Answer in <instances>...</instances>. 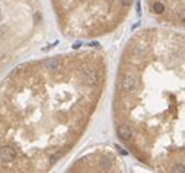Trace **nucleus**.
<instances>
[{
    "instance_id": "nucleus-1",
    "label": "nucleus",
    "mask_w": 185,
    "mask_h": 173,
    "mask_svg": "<svg viewBox=\"0 0 185 173\" xmlns=\"http://www.w3.org/2000/svg\"><path fill=\"white\" fill-rule=\"evenodd\" d=\"M108 83L101 50L47 57L0 83V170L41 173L86 132Z\"/></svg>"
},
{
    "instance_id": "nucleus-5",
    "label": "nucleus",
    "mask_w": 185,
    "mask_h": 173,
    "mask_svg": "<svg viewBox=\"0 0 185 173\" xmlns=\"http://www.w3.org/2000/svg\"><path fill=\"white\" fill-rule=\"evenodd\" d=\"M146 10L160 26L185 31V0H146Z\"/></svg>"
},
{
    "instance_id": "nucleus-4",
    "label": "nucleus",
    "mask_w": 185,
    "mask_h": 173,
    "mask_svg": "<svg viewBox=\"0 0 185 173\" xmlns=\"http://www.w3.org/2000/svg\"><path fill=\"white\" fill-rule=\"evenodd\" d=\"M67 173H130L123 157L108 145H98L77 159Z\"/></svg>"
},
{
    "instance_id": "nucleus-2",
    "label": "nucleus",
    "mask_w": 185,
    "mask_h": 173,
    "mask_svg": "<svg viewBox=\"0 0 185 173\" xmlns=\"http://www.w3.org/2000/svg\"><path fill=\"white\" fill-rule=\"evenodd\" d=\"M120 143L155 173H185V35L143 28L121 51L112 96Z\"/></svg>"
},
{
    "instance_id": "nucleus-3",
    "label": "nucleus",
    "mask_w": 185,
    "mask_h": 173,
    "mask_svg": "<svg viewBox=\"0 0 185 173\" xmlns=\"http://www.w3.org/2000/svg\"><path fill=\"white\" fill-rule=\"evenodd\" d=\"M134 0H53L61 31L77 39L115 32L128 18Z\"/></svg>"
},
{
    "instance_id": "nucleus-6",
    "label": "nucleus",
    "mask_w": 185,
    "mask_h": 173,
    "mask_svg": "<svg viewBox=\"0 0 185 173\" xmlns=\"http://www.w3.org/2000/svg\"><path fill=\"white\" fill-rule=\"evenodd\" d=\"M3 18H5V10L2 9V6H0V25L3 22Z\"/></svg>"
}]
</instances>
